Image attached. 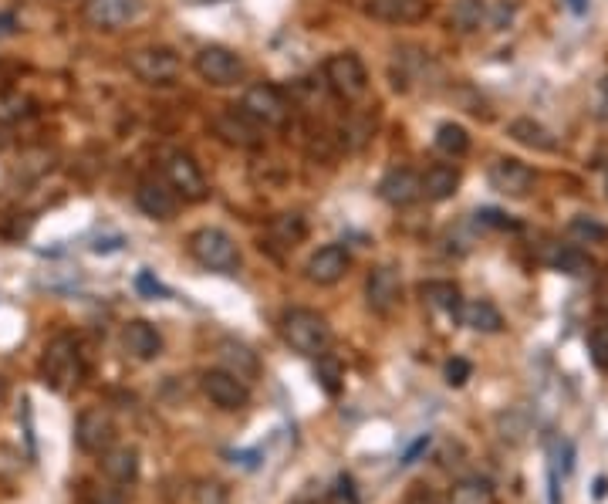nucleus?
Segmentation results:
<instances>
[{"mask_svg":"<svg viewBox=\"0 0 608 504\" xmlns=\"http://www.w3.org/2000/svg\"><path fill=\"white\" fill-rule=\"evenodd\" d=\"M365 298H369V308L379 315H389L392 308L399 305L402 298V278L392 264H379V268L369 271V281H365Z\"/></svg>","mask_w":608,"mask_h":504,"instance_id":"obj_15","label":"nucleus"},{"mask_svg":"<svg viewBox=\"0 0 608 504\" xmlns=\"http://www.w3.org/2000/svg\"><path fill=\"white\" fill-rule=\"evenodd\" d=\"M119 247H122V241H119V237H115V241H102V237H98V241L92 244V251H98V254H102V251H119Z\"/></svg>","mask_w":608,"mask_h":504,"instance_id":"obj_44","label":"nucleus"},{"mask_svg":"<svg viewBox=\"0 0 608 504\" xmlns=\"http://www.w3.org/2000/svg\"><path fill=\"white\" fill-rule=\"evenodd\" d=\"M348 268H352V254L345 251L342 244H325V247H318L315 254L308 258V281L311 285H321V288H328V285H338V281L345 278Z\"/></svg>","mask_w":608,"mask_h":504,"instance_id":"obj_14","label":"nucleus"},{"mask_svg":"<svg viewBox=\"0 0 608 504\" xmlns=\"http://www.w3.org/2000/svg\"><path fill=\"white\" fill-rule=\"evenodd\" d=\"M136 207L152 220H173L180 210V197L159 176H142L136 183Z\"/></svg>","mask_w":608,"mask_h":504,"instance_id":"obj_11","label":"nucleus"},{"mask_svg":"<svg viewBox=\"0 0 608 504\" xmlns=\"http://www.w3.org/2000/svg\"><path fill=\"white\" fill-rule=\"evenodd\" d=\"M129 68L149 85H169L180 75V55L173 48H139L129 55Z\"/></svg>","mask_w":608,"mask_h":504,"instance_id":"obj_8","label":"nucleus"},{"mask_svg":"<svg viewBox=\"0 0 608 504\" xmlns=\"http://www.w3.org/2000/svg\"><path fill=\"white\" fill-rule=\"evenodd\" d=\"M196 504H227V491L220 488V484H200L196 488Z\"/></svg>","mask_w":608,"mask_h":504,"instance_id":"obj_37","label":"nucleus"},{"mask_svg":"<svg viewBox=\"0 0 608 504\" xmlns=\"http://www.w3.org/2000/svg\"><path fill=\"white\" fill-rule=\"evenodd\" d=\"M511 139H517V143L527 146V149H538V153H551V149H558V139H554L551 132L534 119H514Z\"/></svg>","mask_w":608,"mask_h":504,"instance_id":"obj_25","label":"nucleus"},{"mask_svg":"<svg viewBox=\"0 0 608 504\" xmlns=\"http://www.w3.org/2000/svg\"><path fill=\"white\" fill-rule=\"evenodd\" d=\"M332 504H359V494H355V481L348 474H342L332 488Z\"/></svg>","mask_w":608,"mask_h":504,"instance_id":"obj_36","label":"nucleus"},{"mask_svg":"<svg viewBox=\"0 0 608 504\" xmlns=\"http://www.w3.org/2000/svg\"><path fill=\"white\" fill-rule=\"evenodd\" d=\"M490 187L497 193H504V197H527V193L534 190V170L521 159H511V156H500L490 163Z\"/></svg>","mask_w":608,"mask_h":504,"instance_id":"obj_13","label":"nucleus"},{"mask_svg":"<svg viewBox=\"0 0 608 504\" xmlns=\"http://www.w3.org/2000/svg\"><path fill=\"white\" fill-rule=\"evenodd\" d=\"M41 373H44V383L58 393H68L82 383L85 376V362H82V349H78V339L75 335H55L44 349V359H41Z\"/></svg>","mask_w":608,"mask_h":504,"instance_id":"obj_2","label":"nucleus"},{"mask_svg":"<svg viewBox=\"0 0 608 504\" xmlns=\"http://www.w3.org/2000/svg\"><path fill=\"white\" fill-rule=\"evenodd\" d=\"M281 335L294 352L311 359L325 356L332 349V325L325 322V315L311 312V308H288L281 318Z\"/></svg>","mask_w":608,"mask_h":504,"instance_id":"obj_1","label":"nucleus"},{"mask_svg":"<svg viewBox=\"0 0 608 504\" xmlns=\"http://www.w3.org/2000/svg\"><path fill=\"white\" fill-rule=\"evenodd\" d=\"M136 288L142 291V295H146V298H166L169 295V288H163V285H159V281L156 278H152V274L149 271H139V278H136Z\"/></svg>","mask_w":608,"mask_h":504,"instance_id":"obj_39","label":"nucleus"},{"mask_svg":"<svg viewBox=\"0 0 608 504\" xmlns=\"http://www.w3.org/2000/svg\"><path fill=\"white\" fill-rule=\"evenodd\" d=\"M163 176L169 187H173L176 197L186 203H203L210 197V183H207V176H203L200 163H193V156L169 153L163 163Z\"/></svg>","mask_w":608,"mask_h":504,"instance_id":"obj_7","label":"nucleus"},{"mask_svg":"<svg viewBox=\"0 0 608 504\" xmlns=\"http://www.w3.org/2000/svg\"><path fill=\"white\" fill-rule=\"evenodd\" d=\"M490 501H494V484L487 477H463L450 491V504H490Z\"/></svg>","mask_w":608,"mask_h":504,"instance_id":"obj_28","label":"nucleus"},{"mask_svg":"<svg viewBox=\"0 0 608 504\" xmlns=\"http://www.w3.org/2000/svg\"><path fill=\"white\" fill-rule=\"evenodd\" d=\"M565 4H568L575 14H585V11H588V4H592V0H565Z\"/></svg>","mask_w":608,"mask_h":504,"instance_id":"obj_45","label":"nucleus"},{"mask_svg":"<svg viewBox=\"0 0 608 504\" xmlns=\"http://www.w3.org/2000/svg\"><path fill=\"white\" fill-rule=\"evenodd\" d=\"M406 504H443L440 498H436L433 491H426V488H416L413 494L406 498Z\"/></svg>","mask_w":608,"mask_h":504,"instance_id":"obj_41","label":"nucleus"},{"mask_svg":"<svg viewBox=\"0 0 608 504\" xmlns=\"http://www.w3.org/2000/svg\"><path fill=\"white\" fill-rule=\"evenodd\" d=\"M88 501L92 504H125L119 488H92L88 491Z\"/></svg>","mask_w":608,"mask_h":504,"instance_id":"obj_40","label":"nucleus"},{"mask_svg":"<svg viewBox=\"0 0 608 504\" xmlns=\"http://www.w3.org/2000/svg\"><path fill=\"white\" fill-rule=\"evenodd\" d=\"M142 0H85V21L102 31H119L142 17Z\"/></svg>","mask_w":608,"mask_h":504,"instance_id":"obj_12","label":"nucleus"},{"mask_svg":"<svg viewBox=\"0 0 608 504\" xmlns=\"http://www.w3.org/2000/svg\"><path fill=\"white\" fill-rule=\"evenodd\" d=\"M423 302L429 308H436V312L443 315H460V288L453 285V281H426L423 288Z\"/></svg>","mask_w":608,"mask_h":504,"instance_id":"obj_26","label":"nucleus"},{"mask_svg":"<svg viewBox=\"0 0 608 504\" xmlns=\"http://www.w3.org/2000/svg\"><path fill=\"white\" fill-rule=\"evenodd\" d=\"M426 447H429V437H419V440H416V444H413V447H409V454H406V457H402V467L416 464V457H419V454H423V450H426Z\"/></svg>","mask_w":608,"mask_h":504,"instance_id":"obj_42","label":"nucleus"},{"mask_svg":"<svg viewBox=\"0 0 608 504\" xmlns=\"http://www.w3.org/2000/svg\"><path fill=\"white\" fill-rule=\"evenodd\" d=\"M588 356L602 373H608V329H595L588 335Z\"/></svg>","mask_w":608,"mask_h":504,"instance_id":"obj_34","label":"nucleus"},{"mask_svg":"<svg viewBox=\"0 0 608 504\" xmlns=\"http://www.w3.org/2000/svg\"><path fill=\"white\" fill-rule=\"evenodd\" d=\"M190 254L200 268L207 271H220V274H234L240 268V251L237 241L220 227H200V231L190 234Z\"/></svg>","mask_w":608,"mask_h":504,"instance_id":"obj_3","label":"nucleus"},{"mask_svg":"<svg viewBox=\"0 0 608 504\" xmlns=\"http://www.w3.org/2000/svg\"><path fill=\"white\" fill-rule=\"evenodd\" d=\"M379 197L389 203V207H413V203L423 197V183H419V173L406 170V166H399V170H389L386 176L379 180Z\"/></svg>","mask_w":608,"mask_h":504,"instance_id":"obj_17","label":"nucleus"},{"mask_svg":"<svg viewBox=\"0 0 608 504\" xmlns=\"http://www.w3.org/2000/svg\"><path fill=\"white\" fill-rule=\"evenodd\" d=\"M7 139H11V132H7V126L0 122V146H7Z\"/></svg>","mask_w":608,"mask_h":504,"instance_id":"obj_46","label":"nucleus"},{"mask_svg":"<svg viewBox=\"0 0 608 504\" xmlns=\"http://www.w3.org/2000/svg\"><path fill=\"white\" fill-rule=\"evenodd\" d=\"M14 31H17L14 14H0V38H11Z\"/></svg>","mask_w":608,"mask_h":504,"instance_id":"obj_43","label":"nucleus"},{"mask_svg":"<svg viewBox=\"0 0 608 504\" xmlns=\"http://www.w3.org/2000/svg\"><path fill=\"white\" fill-rule=\"evenodd\" d=\"M571 234L581 237V241H588V244L608 241V227L598 224L595 217H575V220H571Z\"/></svg>","mask_w":608,"mask_h":504,"instance_id":"obj_33","label":"nucleus"},{"mask_svg":"<svg viewBox=\"0 0 608 504\" xmlns=\"http://www.w3.org/2000/svg\"><path fill=\"white\" fill-rule=\"evenodd\" d=\"M544 264H551V268L561 274H571V278H585V274H592V268H595L592 258L575 244H548Z\"/></svg>","mask_w":608,"mask_h":504,"instance_id":"obj_20","label":"nucleus"},{"mask_svg":"<svg viewBox=\"0 0 608 504\" xmlns=\"http://www.w3.org/2000/svg\"><path fill=\"white\" fill-rule=\"evenodd\" d=\"M240 112L254 119L261 129H281V126H288V119H291L288 99H284L281 88L271 82L250 85L244 92V99H240Z\"/></svg>","mask_w":608,"mask_h":504,"instance_id":"obj_4","label":"nucleus"},{"mask_svg":"<svg viewBox=\"0 0 608 504\" xmlns=\"http://www.w3.org/2000/svg\"><path fill=\"white\" fill-rule=\"evenodd\" d=\"M213 132L230 146H240V149H254L261 146V126L254 119L244 116L240 109H227L220 116H213Z\"/></svg>","mask_w":608,"mask_h":504,"instance_id":"obj_16","label":"nucleus"},{"mask_svg":"<svg viewBox=\"0 0 608 504\" xmlns=\"http://www.w3.org/2000/svg\"><path fill=\"white\" fill-rule=\"evenodd\" d=\"M318 383L328 389V393H338L342 389V366H338V359L332 352H325V356H318Z\"/></svg>","mask_w":608,"mask_h":504,"instance_id":"obj_32","label":"nucleus"},{"mask_svg":"<svg viewBox=\"0 0 608 504\" xmlns=\"http://www.w3.org/2000/svg\"><path fill=\"white\" fill-rule=\"evenodd\" d=\"M477 220H480V224H487V227H500V231H517V220L504 217L500 210H480Z\"/></svg>","mask_w":608,"mask_h":504,"instance_id":"obj_38","label":"nucleus"},{"mask_svg":"<svg viewBox=\"0 0 608 504\" xmlns=\"http://www.w3.org/2000/svg\"><path fill=\"white\" fill-rule=\"evenodd\" d=\"M325 82L342 102H359L369 92V72H365L362 58L355 51H342L332 55L325 65Z\"/></svg>","mask_w":608,"mask_h":504,"instance_id":"obj_5","label":"nucleus"},{"mask_svg":"<svg viewBox=\"0 0 608 504\" xmlns=\"http://www.w3.org/2000/svg\"><path fill=\"white\" fill-rule=\"evenodd\" d=\"M470 376H473V366H470L467 359L456 356V359L446 362V383H450V386H463Z\"/></svg>","mask_w":608,"mask_h":504,"instance_id":"obj_35","label":"nucleus"},{"mask_svg":"<svg viewBox=\"0 0 608 504\" xmlns=\"http://www.w3.org/2000/svg\"><path fill=\"white\" fill-rule=\"evenodd\" d=\"M605 193H608V173H605Z\"/></svg>","mask_w":608,"mask_h":504,"instance_id":"obj_47","label":"nucleus"},{"mask_svg":"<svg viewBox=\"0 0 608 504\" xmlns=\"http://www.w3.org/2000/svg\"><path fill=\"white\" fill-rule=\"evenodd\" d=\"M365 14L382 24H419L429 14V0H365Z\"/></svg>","mask_w":608,"mask_h":504,"instance_id":"obj_18","label":"nucleus"},{"mask_svg":"<svg viewBox=\"0 0 608 504\" xmlns=\"http://www.w3.org/2000/svg\"><path fill=\"white\" fill-rule=\"evenodd\" d=\"M200 389L220 410H244L250 403V386L234 373H227V369H207V373L200 376Z\"/></svg>","mask_w":608,"mask_h":504,"instance_id":"obj_10","label":"nucleus"},{"mask_svg":"<svg viewBox=\"0 0 608 504\" xmlns=\"http://www.w3.org/2000/svg\"><path fill=\"white\" fill-rule=\"evenodd\" d=\"M220 359H223V369L234 373L237 379H244V383H250V379L257 376V369H261V362H257L254 352H250L244 342H234V339L220 342Z\"/></svg>","mask_w":608,"mask_h":504,"instance_id":"obj_23","label":"nucleus"},{"mask_svg":"<svg viewBox=\"0 0 608 504\" xmlns=\"http://www.w3.org/2000/svg\"><path fill=\"white\" fill-rule=\"evenodd\" d=\"M436 149L453 159L467 156L470 153V132L460 126V122H443L440 129H436Z\"/></svg>","mask_w":608,"mask_h":504,"instance_id":"obj_30","label":"nucleus"},{"mask_svg":"<svg viewBox=\"0 0 608 504\" xmlns=\"http://www.w3.org/2000/svg\"><path fill=\"white\" fill-rule=\"evenodd\" d=\"M28 467V457L11 444H0V484H14Z\"/></svg>","mask_w":608,"mask_h":504,"instance_id":"obj_31","label":"nucleus"},{"mask_svg":"<svg viewBox=\"0 0 608 504\" xmlns=\"http://www.w3.org/2000/svg\"><path fill=\"white\" fill-rule=\"evenodd\" d=\"M115 437H119V430H115V420H112L109 410H102V406H92V410H85L82 417H78L75 440H78V447H82L85 454H98V457H102L105 450L115 447Z\"/></svg>","mask_w":608,"mask_h":504,"instance_id":"obj_9","label":"nucleus"},{"mask_svg":"<svg viewBox=\"0 0 608 504\" xmlns=\"http://www.w3.org/2000/svg\"><path fill=\"white\" fill-rule=\"evenodd\" d=\"M460 322L467 325V329H473V332H487V335L504 329V318H500V312L487 302V298H477V302L460 305Z\"/></svg>","mask_w":608,"mask_h":504,"instance_id":"obj_24","label":"nucleus"},{"mask_svg":"<svg viewBox=\"0 0 608 504\" xmlns=\"http://www.w3.org/2000/svg\"><path fill=\"white\" fill-rule=\"evenodd\" d=\"M419 183H423V197L433 200V203H443L450 200L456 190H460V170L450 163H436L429 166V170L419 176Z\"/></svg>","mask_w":608,"mask_h":504,"instance_id":"obj_21","label":"nucleus"},{"mask_svg":"<svg viewBox=\"0 0 608 504\" xmlns=\"http://www.w3.org/2000/svg\"><path fill=\"white\" fill-rule=\"evenodd\" d=\"M102 471L115 484H132L139 477V450L136 447H109L102 454Z\"/></svg>","mask_w":608,"mask_h":504,"instance_id":"obj_22","label":"nucleus"},{"mask_svg":"<svg viewBox=\"0 0 608 504\" xmlns=\"http://www.w3.org/2000/svg\"><path fill=\"white\" fill-rule=\"evenodd\" d=\"M193 68H196V75H200L203 82L217 85V88L237 85L240 78H244V72H247L240 55H234L230 48H223V44H207V48L196 51Z\"/></svg>","mask_w":608,"mask_h":504,"instance_id":"obj_6","label":"nucleus"},{"mask_svg":"<svg viewBox=\"0 0 608 504\" xmlns=\"http://www.w3.org/2000/svg\"><path fill=\"white\" fill-rule=\"evenodd\" d=\"M267 234L281 247H298L304 241V234H308V224H304L301 214H277L271 220V227H267Z\"/></svg>","mask_w":608,"mask_h":504,"instance_id":"obj_27","label":"nucleus"},{"mask_svg":"<svg viewBox=\"0 0 608 504\" xmlns=\"http://www.w3.org/2000/svg\"><path fill=\"white\" fill-rule=\"evenodd\" d=\"M122 346L132 359L149 362L163 352V335H159L156 325H149L146 318H132V322H125V329H122Z\"/></svg>","mask_w":608,"mask_h":504,"instance_id":"obj_19","label":"nucleus"},{"mask_svg":"<svg viewBox=\"0 0 608 504\" xmlns=\"http://www.w3.org/2000/svg\"><path fill=\"white\" fill-rule=\"evenodd\" d=\"M484 17H487V4H484V0H453L450 21H453V28L460 31V34L480 31Z\"/></svg>","mask_w":608,"mask_h":504,"instance_id":"obj_29","label":"nucleus"}]
</instances>
